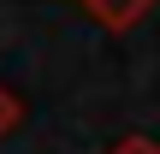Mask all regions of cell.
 Instances as JSON below:
<instances>
[{"mask_svg":"<svg viewBox=\"0 0 160 154\" xmlns=\"http://www.w3.org/2000/svg\"><path fill=\"white\" fill-rule=\"evenodd\" d=\"M107 154H160V142H154V137H142V131H131V137H119Z\"/></svg>","mask_w":160,"mask_h":154,"instance_id":"cell-3","label":"cell"},{"mask_svg":"<svg viewBox=\"0 0 160 154\" xmlns=\"http://www.w3.org/2000/svg\"><path fill=\"white\" fill-rule=\"evenodd\" d=\"M18 125H24V101H18V95H12V89L0 83V142H6V137H12Z\"/></svg>","mask_w":160,"mask_h":154,"instance_id":"cell-2","label":"cell"},{"mask_svg":"<svg viewBox=\"0 0 160 154\" xmlns=\"http://www.w3.org/2000/svg\"><path fill=\"white\" fill-rule=\"evenodd\" d=\"M65 6H83L95 24H107V30H131V24H142L148 12H154V0H65Z\"/></svg>","mask_w":160,"mask_h":154,"instance_id":"cell-1","label":"cell"}]
</instances>
